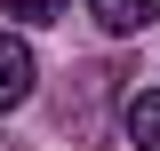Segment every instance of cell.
<instances>
[{
	"instance_id": "1",
	"label": "cell",
	"mask_w": 160,
	"mask_h": 151,
	"mask_svg": "<svg viewBox=\"0 0 160 151\" xmlns=\"http://www.w3.org/2000/svg\"><path fill=\"white\" fill-rule=\"evenodd\" d=\"M32 80H40V64H32V48L0 32V112H16L24 95H32Z\"/></svg>"
},
{
	"instance_id": "2",
	"label": "cell",
	"mask_w": 160,
	"mask_h": 151,
	"mask_svg": "<svg viewBox=\"0 0 160 151\" xmlns=\"http://www.w3.org/2000/svg\"><path fill=\"white\" fill-rule=\"evenodd\" d=\"M88 8H96L104 32H144V24L160 16V0H88Z\"/></svg>"
},
{
	"instance_id": "3",
	"label": "cell",
	"mask_w": 160,
	"mask_h": 151,
	"mask_svg": "<svg viewBox=\"0 0 160 151\" xmlns=\"http://www.w3.org/2000/svg\"><path fill=\"white\" fill-rule=\"evenodd\" d=\"M128 135H136V151H160V88L128 95Z\"/></svg>"
},
{
	"instance_id": "4",
	"label": "cell",
	"mask_w": 160,
	"mask_h": 151,
	"mask_svg": "<svg viewBox=\"0 0 160 151\" xmlns=\"http://www.w3.org/2000/svg\"><path fill=\"white\" fill-rule=\"evenodd\" d=\"M0 8H8V16H24V24H56L72 0H0Z\"/></svg>"
}]
</instances>
